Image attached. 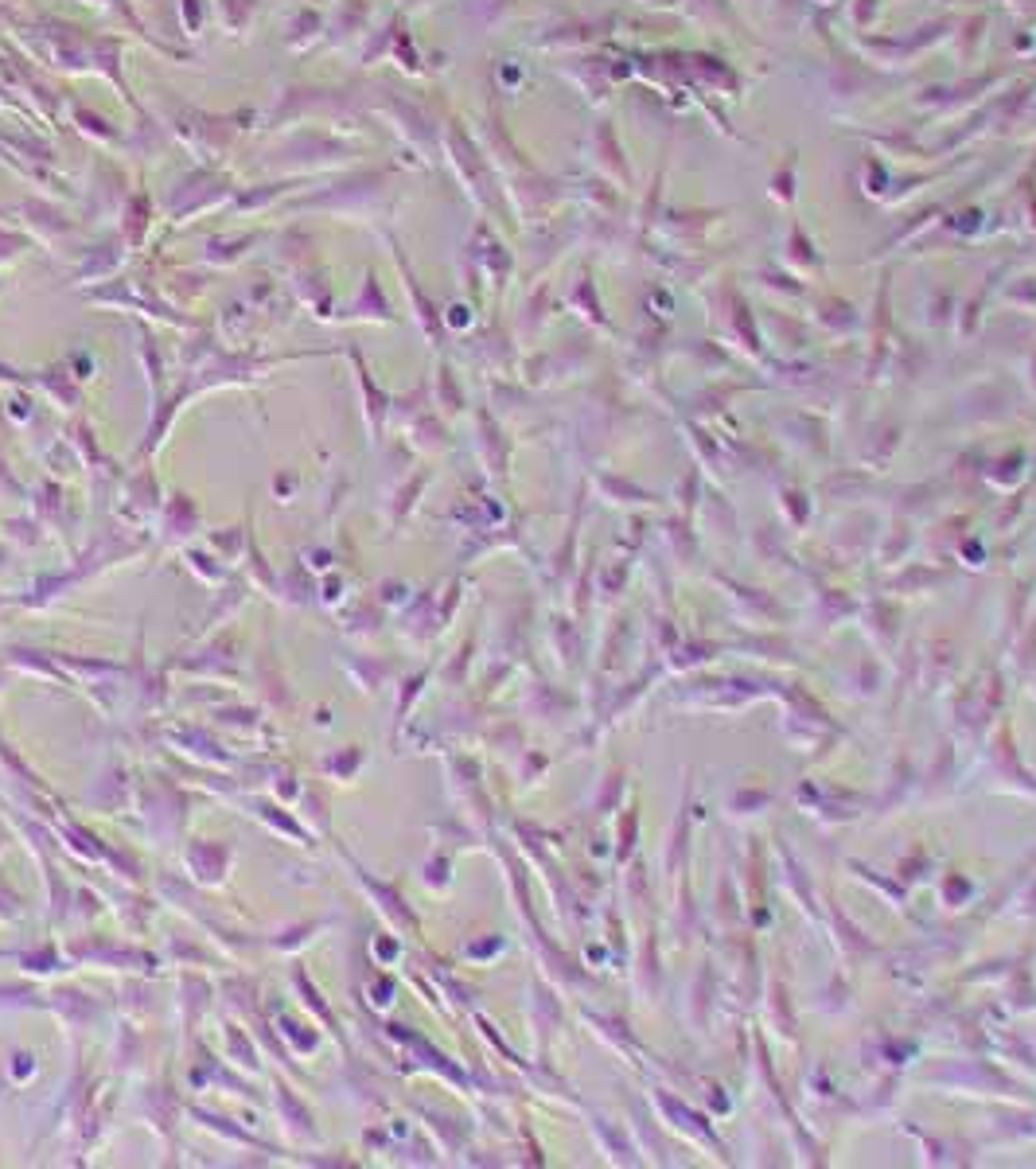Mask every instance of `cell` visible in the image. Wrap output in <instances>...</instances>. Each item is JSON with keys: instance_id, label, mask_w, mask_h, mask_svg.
I'll return each instance as SVG.
<instances>
[{"instance_id": "obj_1", "label": "cell", "mask_w": 1036, "mask_h": 1169, "mask_svg": "<svg viewBox=\"0 0 1036 1169\" xmlns=\"http://www.w3.org/2000/svg\"><path fill=\"white\" fill-rule=\"evenodd\" d=\"M250 12H253V0H219V16H223V24H227L230 31H242V27L250 24Z\"/></svg>"}]
</instances>
